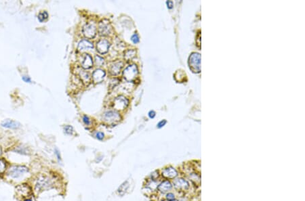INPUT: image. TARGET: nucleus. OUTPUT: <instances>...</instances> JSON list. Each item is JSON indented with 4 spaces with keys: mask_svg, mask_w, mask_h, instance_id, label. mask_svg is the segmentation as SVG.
Segmentation results:
<instances>
[{
    "mask_svg": "<svg viewBox=\"0 0 305 201\" xmlns=\"http://www.w3.org/2000/svg\"><path fill=\"white\" fill-rule=\"evenodd\" d=\"M5 167H6V164H5V161L0 159V174H2V173L5 171Z\"/></svg>",
    "mask_w": 305,
    "mask_h": 201,
    "instance_id": "nucleus-28",
    "label": "nucleus"
},
{
    "mask_svg": "<svg viewBox=\"0 0 305 201\" xmlns=\"http://www.w3.org/2000/svg\"><path fill=\"white\" fill-rule=\"evenodd\" d=\"M172 187H173L172 183L170 182V181L164 180L159 184L157 187V188L159 192H160L161 193L164 194L167 193L169 191L171 190L172 189Z\"/></svg>",
    "mask_w": 305,
    "mask_h": 201,
    "instance_id": "nucleus-12",
    "label": "nucleus"
},
{
    "mask_svg": "<svg viewBox=\"0 0 305 201\" xmlns=\"http://www.w3.org/2000/svg\"><path fill=\"white\" fill-rule=\"evenodd\" d=\"M16 192L22 196H28L31 193V190L27 184H21L16 188Z\"/></svg>",
    "mask_w": 305,
    "mask_h": 201,
    "instance_id": "nucleus-15",
    "label": "nucleus"
},
{
    "mask_svg": "<svg viewBox=\"0 0 305 201\" xmlns=\"http://www.w3.org/2000/svg\"><path fill=\"white\" fill-rule=\"evenodd\" d=\"M2 148H0V156L2 155Z\"/></svg>",
    "mask_w": 305,
    "mask_h": 201,
    "instance_id": "nucleus-35",
    "label": "nucleus"
},
{
    "mask_svg": "<svg viewBox=\"0 0 305 201\" xmlns=\"http://www.w3.org/2000/svg\"><path fill=\"white\" fill-rule=\"evenodd\" d=\"M129 104V101L128 100L123 96H119L114 100L113 102V107L115 110H124L128 107Z\"/></svg>",
    "mask_w": 305,
    "mask_h": 201,
    "instance_id": "nucleus-6",
    "label": "nucleus"
},
{
    "mask_svg": "<svg viewBox=\"0 0 305 201\" xmlns=\"http://www.w3.org/2000/svg\"><path fill=\"white\" fill-rule=\"evenodd\" d=\"M159 172L155 171L153 172L152 174H151L150 179H151V180H152V181H155L156 180H157V178L159 177Z\"/></svg>",
    "mask_w": 305,
    "mask_h": 201,
    "instance_id": "nucleus-27",
    "label": "nucleus"
},
{
    "mask_svg": "<svg viewBox=\"0 0 305 201\" xmlns=\"http://www.w3.org/2000/svg\"><path fill=\"white\" fill-rule=\"evenodd\" d=\"M173 185H174L175 189L180 191L188 190L190 188L189 181L183 177L175 179L173 181Z\"/></svg>",
    "mask_w": 305,
    "mask_h": 201,
    "instance_id": "nucleus-7",
    "label": "nucleus"
},
{
    "mask_svg": "<svg viewBox=\"0 0 305 201\" xmlns=\"http://www.w3.org/2000/svg\"><path fill=\"white\" fill-rule=\"evenodd\" d=\"M136 54V51L135 49H128L124 54L125 60L126 61H130L131 60H132L133 58L135 57Z\"/></svg>",
    "mask_w": 305,
    "mask_h": 201,
    "instance_id": "nucleus-19",
    "label": "nucleus"
},
{
    "mask_svg": "<svg viewBox=\"0 0 305 201\" xmlns=\"http://www.w3.org/2000/svg\"><path fill=\"white\" fill-rule=\"evenodd\" d=\"M95 63H96V66H101L104 64V59L99 56H95Z\"/></svg>",
    "mask_w": 305,
    "mask_h": 201,
    "instance_id": "nucleus-23",
    "label": "nucleus"
},
{
    "mask_svg": "<svg viewBox=\"0 0 305 201\" xmlns=\"http://www.w3.org/2000/svg\"><path fill=\"white\" fill-rule=\"evenodd\" d=\"M166 121H161V122H159V123H158V125H157V127H158L159 128H161V127H162L163 126H164V125L166 124Z\"/></svg>",
    "mask_w": 305,
    "mask_h": 201,
    "instance_id": "nucleus-33",
    "label": "nucleus"
},
{
    "mask_svg": "<svg viewBox=\"0 0 305 201\" xmlns=\"http://www.w3.org/2000/svg\"><path fill=\"white\" fill-rule=\"evenodd\" d=\"M80 77H81V79H82V81L84 83H89V81H90V79H89V74L87 73L86 72H81V73H80Z\"/></svg>",
    "mask_w": 305,
    "mask_h": 201,
    "instance_id": "nucleus-21",
    "label": "nucleus"
},
{
    "mask_svg": "<svg viewBox=\"0 0 305 201\" xmlns=\"http://www.w3.org/2000/svg\"><path fill=\"white\" fill-rule=\"evenodd\" d=\"M106 75V72L104 70L102 69H96L94 71L93 74H92V80L93 81L96 83H100L102 81V80L104 79V78Z\"/></svg>",
    "mask_w": 305,
    "mask_h": 201,
    "instance_id": "nucleus-13",
    "label": "nucleus"
},
{
    "mask_svg": "<svg viewBox=\"0 0 305 201\" xmlns=\"http://www.w3.org/2000/svg\"><path fill=\"white\" fill-rule=\"evenodd\" d=\"M83 33L86 37L93 39L96 35V27L94 23H88L83 27Z\"/></svg>",
    "mask_w": 305,
    "mask_h": 201,
    "instance_id": "nucleus-8",
    "label": "nucleus"
},
{
    "mask_svg": "<svg viewBox=\"0 0 305 201\" xmlns=\"http://www.w3.org/2000/svg\"><path fill=\"white\" fill-rule=\"evenodd\" d=\"M129 188H130L129 181L126 180L120 185L118 189H117V193H118V194L120 195L121 196H123L125 193H126Z\"/></svg>",
    "mask_w": 305,
    "mask_h": 201,
    "instance_id": "nucleus-18",
    "label": "nucleus"
},
{
    "mask_svg": "<svg viewBox=\"0 0 305 201\" xmlns=\"http://www.w3.org/2000/svg\"><path fill=\"white\" fill-rule=\"evenodd\" d=\"M54 154H55L56 156H57V161H58V163H59V164H62V158H61L60 152L59 151V150H58V148H55Z\"/></svg>",
    "mask_w": 305,
    "mask_h": 201,
    "instance_id": "nucleus-26",
    "label": "nucleus"
},
{
    "mask_svg": "<svg viewBox=\"0 0 305 201\" xmlns=\"http://www.w3.org/2000/svg\"><path fill=\"white\" fill-rule=\"evenodd\" d=\"M53 186V181L49 177L47 176H41L37 179V182L35 183V189L37 192L46 190L47 189H50Z\"/></svg>",
    "mask_w": 305,
    "mask_h": 201,
    "instance_id": "nucleus-1",
    "label": "nucleus"
},
{
    "mask_svg": "<svg viewBox=\"0 0 305 201\" xmlns=\"http://www.w3.org/2000/svg\"><path fill=\"white\" fill-rule=\"evenodd\" d=\"M15 152H16L17 153H19V154H21V155H27V149L25 148L24 147H21V146L17 147L15 150Z\"/></svg>",
    "mask_w": 305,
    "mask_h": 201,
    "instance_id": "nucleus-25",
    "label": "nucleus"
},
{
    "mask_svg": "<svg viewBox=\"0 0 305 201\" xmlns=\"http://www.w3.org/2000/svg\"><path fill=\"white\" fill-rule=\"evenodd\" d=\"M123 67H124V62H122V61H115V62H113L110 65L109 70L111 75L115 76V75H117L120 73Z\"/></svg>",
    "mask_w": 305,
    "mask_h": 201,
    "instance_id": "nucleus-11",
    "label": "nucleus"
},
{
    "mask_svg": "<svg viewBox=\"0 0 305 201\" xmlns=\"http://www.w3.org/2000/svg\"><path fill=\"white\" fill-rule=\"evenodd\" d=\"M98 31H99L100 35L104 36V37L111 35L113 32V29H112L109 21L105 20V19L100 21L99 23V26H98Z\"/></svg>",
    "mask_w": 305,
    "mask_h": 201,
    "instance_id": "nucleus-5",
    "label": "nucleus"
},
{
    "mask_svg": "<svg viewBox=\"0 0 305 201\" xmlns=\"http://www.w3.org/2000/svg\"><path fill=\"white\" fill-rule=\"evenodd\" d=\"M131 41L134 43H138L139 42V37H138V35L136 34V33H135V34H134L132 36H131Z\"/></svg>",
    "mask_w": 305,
    "mask_h": 201,
    "instance_id": "nucleus-29",
    "label": "nucleus"
},
{
    "mask_svg": "<svg viewBox=\"0 0 305 201\" xmlns=\"http://www.w3.org/2000/svg\"><path fill=\"white\" fill-rule=\"evenodd\" d=\"M1 125L2 127H5V128H9V129H18V128L21 127V123H18V121H13V120L7 119V120H5V121H3L1 123Z\"/></svg>",
    "mask_w": 305,
    "mask_h": 201,
    "instance_id": "nucleus-16",
    "label": "nucleus"
},
{
    "mask_svg": "<svg viewBox=\"0 0 305 201\" xmlns=\"http://www.w3.org/2000/svg\"><path fill=\"white\" fill-rule=\"evenodd\" d=\"M161 175L167 180H173L178 176V172L174 167L169 166L162 169Z\"/></svg>",
    "mask_w": 305,
    "mask_h": 201,
    "instance_id": "nucleus-9",
    "label": "nucleus"
},
{
    "mask_svg": "<svg viewBox=\"0 0 305 201\" xmlns=\"http://www.w3.org/2000/svg\"><path fill=\"white\" fill-rule=\"evenodd\" d=\"M64 132H65L67 135H73L74 133V129L71 125H66L64 127Z\"/></svg>",
    "mask_w": 305,
    "mask_h": 201,
    "instance_id": "nucleus-22",
    "label": "nucleus"
},
{
    "mask_svg": "<svg viewBox=\"0 0 305 201\" xmlns=\"http://www.w3.org/2000/svg\"><path fill=\"white\" fill-rule=\"evenodd\" d=\"M93 47H94L93 43H92L91 41H89V40H82V41H79V44H78L77 49L79 50V52H86V50L92 49Z\"/></svg>",
    "mask_w": 305,
    "mask_h": 201,
    "instance_id": "nucleus-14",
    "label": "nucleus"
},
{
    "mask_svg": "<svg viewBox=\"0 0 305 201\" xmlns=\"http://www.w3.org/2000/svg\"><path fill=\"white\" fill-rule=\"evenodd\" d=\"M102 119L107 124H115L121 120V116L116 110H109L105 112L102 115Z\"/></svg>",
    "mask_w": 305,
    "mask_h": 201,
    "instance_id": "nucleus-3",
    "label": "nucleus"
},
{
    "mask_svg": "<svg viewBox=\"0 0 305 201\" xmlns=\"http://www.w3.org/2000/svg\"><path fill=\"white\" fill-rule=\"evenodd\" d=\"M22 80L26 83H31V79L29 76H22Z\"/></svg>",
    "mask_w": 305,
    "mask_h": 201,
    "instance_id": "nucleus-32",
    "label": "nucleus"
},
{
    "mask_svg": "<svg viewBox=\"0 0 305 201\" xmlns=\"http://www.w3.org/2000/svg\"><path fill=\"white\" fill-rule=\"evenodd\" d=\"M49 16L48 14L46 12V11H43V12H41L38 15V20L40 22H44L46 21L47 18H48Z\"/></svg>",
    "mask_w": 305,
    "mask_h": 201,
    "instance_id": "nucleus-20",
    "label": "nucleus"
},
{
    "mask_svg": "<svg viewBox=\"0 0 305 201\" xmlns=\"http://www.w3.org/2000/svg\"><path fill=\"white\" fill-rule=\"evenodd\" d=\"M83 121L86 125H89L91 124L90 119H89V117L86 115H84L83 116Z\"/></svg>",
    "mask_w": 305,
    "mask_h": 201,
    "instance_id": "nucleus-31",
    "label": "nucleus"
},
{
    "mask_svg": "<svg viewBox=\"0 0 305 201\" xmlns=\"http://www.w3.org/2000/svg\"><path fill=\"white\" fill-rule=\"evenodd\" d=\"M109 47H110V43L105 39H102V40L98 41L96 43L97 52L100 54H105L107 53Z\"/></svg>",
    "mask_w": 305,
    "mask_h": 201,
    "instance_id": "nucleus-10",
    "label": "nucleus"
},
{
    "mask_svg": "<svg viewBox=\"0 0 305 201\" xmlns=\"http://www.w3.org/2000/svg\"><path fill=\"white\" fill-rule=\"evenodd\" d=\"M124 79L129 82L136 80L138 75V69L136 65H131L125 69L124 71Z\"/></svg>",
    "mask_w": 305,
    "mask_h": 201,
    "instance_id": "nucleus-2",
    "label": "nucleus"
},
{
    "mask_svg": "<svg viewBox=\"0 0 305 201\" xmlns=\"http://www.w3.org/2000/svg\"><path fill=\"white\" fill-rule=\"evenodd\" d=\"M92 66H93L92 58L89 54H86L82 62V66L84 69H89L92 68Z\"/></svg>",
    "mask_w": 305,
    "mask_h": 201,
    "instance_id": "nucleus-17",
    "label": "nucleus"
},
{
    "mask_svg": "<svg viewBox=\"0 0 305 201\" xmlns=\"http://www.w3.org/2000/svg\"><path fill=\"white\" fill-rule=\"evenodd\" d=\"M166 199L167 201H175L176 196L175 194L172 192H167L166 195Z\"/></svg>",
    "mask_w": 305,
    "mask_h": 201,
    "instance_id": "nucleus-24",
    "label": "nucleus"
},
{
    "mask_svg": "<svg viewBox=\"0 0 305 201\" xmlns=\"http://www.w3.org/2000/svg\"><path fill=\"white\" fill-rule=\"evenodd\" d=\"M155 112L154 111H150L149 112V116L150 118H153L154 116H155Z\"/></svg>",
    "mask_w": 305,
    "mask_h": 201,
    "instance_id": "nucleus-34",
    "label": "nucleus"
},
{
    "mask_svg": "<svg viewBox=\"0 0 305 201\" xmlns=\"http://www.w3.org/2000/svg\"><path fill=\"white\" fill-rule=\"evenodd\" d=\"M96 136V138L99 139V140H102V139L105 138V134L104 133H102L101 132H96V136Z\"/></svg>",
    "mask_w": 305,
    "mask_h": 201,
    "instance_id": "nucleus-30",
    "label": "nucleus"
},
{
    "mask_svg": "<svg viewBox=\"0 0 305 201\" xmlns=\"http://www.w3.org/2000/svg\"><path fill=\"white\" fill-rule=\"evenodd\" d=\"M29 172V169L24 165H14L12 166L8 170V175L14 178H18L23 175L24 174Z\"/></svg>",
    "mask_w": 305,
    "mask_h": 201,
    "instance_id": "nucleus-4",
    "label": "nucleus"
}]
</instances>
